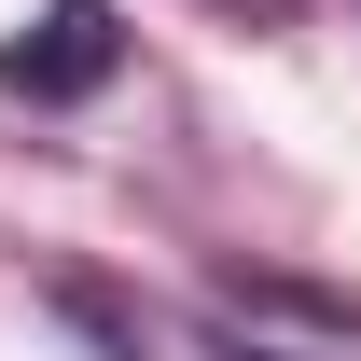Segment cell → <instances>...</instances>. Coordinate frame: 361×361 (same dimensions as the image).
Segmentation results:
<instances>
[{
	"label": "cell",
	"instance_id": "obj_1",
	"mask_svg": "<svg viewBox=\"0 0 361 361\" xmlns=\"http://www.w3.org/2000/svg\"><path fill=\"white\" fill-rule=\"evenodd\" d=\"M126 70V14L111 0H42L14 42H0V97H28V111H70Z\"/></svg>",
	"mask_w": 361,
	"mask_h": 361
},
{
	"label": "cell",
	"instance_id": "obj_3",
	"mask_svg": "<svg viewBox=\"0 0 361 361\" xmlns=\"http://www.w3.org/2000/svg\"><path fill=\"white\" fill-rule=\"evenodd\" d=\"M223 361H306V348H264V334H236V348H223Z\"/></svg>",
	"mask_w": 361,
	"mask_h": 361
},
{
	"label": "cell",
	"instance_id": "obj_2",
	"mask_svg": "<svg viewBox=\"0 0 361 361\" xmlns=\"http://www.w3.org/2000/svg\"><path fill=\"white\" fill-rule=\"evenodd\" d=\"M223 14H264V28H292V14H306V0H223Z\"/></svg>",
	"mask_w": 361,
	"mask_h": 361
}]
</instances>
